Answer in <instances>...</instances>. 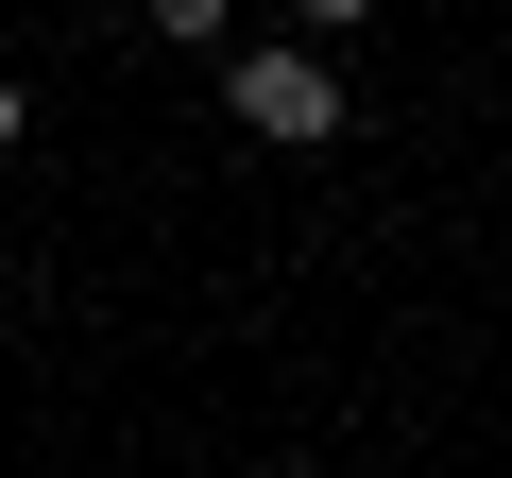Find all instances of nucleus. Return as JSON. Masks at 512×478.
Masks as SVG:
<instances>
[{"label": "nucleus", "instance_id": "obj_4", "mask_svg": "<svg viewBox=\"0 0 512 478\" xmlns=\"http://www.w3.org/2000/svg\"><path fill=\"white\" fill-rule=\"evenodd\" d=\"M0 154H18V69H0Z\"/></svg>", "mask_w": 512, "mask_h": 478}, {"label": "nucleus", "instance_id": "obj_3", "mask_svg": "<svg viewBox=\"0 0 512 478\" xmlns=\"http://www.w3.org/2000/svg\"><path fill=\"white\" fill-rule=\"evenodd\" d=\"M291 18H308V35H359V18H376V0H291Z\"/></svg>", "mask_w": 512, "mask_h": 478}, {"label": "nucleus", "instance_id": "obj_2", "mask_svg": "<svg viewBox=\"0 0 512 478\" xmlns=\"http://www.w3.org/2000/svg\"><path fill=\"white\" fill-rule=\"evenodd\" d=\"M137 35H171V52H222V35H239V0H154Z\"/></svg>", "mask_w": 512, "mask_h": 478}, {"label": "nucleus", "instance_id": "obj_1", "mask_svg": "<svg viewBox=\"0 0 512 478\" xmlns=\"http://www.w3.org/2000/svg\"><path fill=\"white\" fill-rule=\"evenodd\" d=\"M222 103H239V137H274V154L342 137V69L325 52H222Z\"/></svg>", "mask_w": 512, "mask_h": 478}]
</instances>
